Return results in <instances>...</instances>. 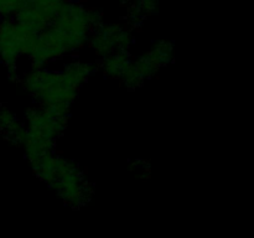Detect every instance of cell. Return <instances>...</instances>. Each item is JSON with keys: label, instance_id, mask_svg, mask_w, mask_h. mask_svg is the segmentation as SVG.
I'll return each instance as SVG.
<instances>
[{"label": "cell", "instance_id": "8992f818", "mask_svg": "<svg viewBox=\"0 0 254 238\" xmlns=\"http://www.w3.org/2000/svg\"><path fill=\"white\" fill-rule=\"evenodd\" d=\"M131 0H119V2H121L122 5H127L128 4V2H130Z\"/></svg>", "mask_w": 254, "mask_h": 238}, {"label": "cell", "instance_id": "5b68a950", "mask_svg": "<svg viewBox=\"0 0 254 238\" xmlns=\"http://www.w3.org/2000/svg\"><path fill=\"white\" fill-rule=\"evenodd\" d=\"M143 10L144 15H154L158 11L159 0H136Z\"/></svg>", "mask_w": 254, "mask_h": 238}, {"label": "cell", "instance_id": "3957f363", "mask_svg": "<svg viewBox=\"0 0 254 238\" xmlns=\"http://www.w3.org/2000/svg\"><path fill=\"white\" fill-rule=\"evenodd\" d=\"M66 0H27L24 6L34 11L46 26L52 24Z\"/></svg>", "mask_w": 254, "mask_h": 238}, {"label": "cell", "instance_id": "6da1fadb", "mask_svg": "<svg viewBox=\"0 0 254 238\" xmlns=\"http://www.w3.org/2000/svg\"><path fill=\"white\" fill-rule=\"evenodd\" d=\"M49 26L59 30L68 40L73 51L82 49L89 41L92 31L88 20V9L74 0L64 2L56 19Z\"/></svg>", "mask_w": 254, "mask_h": 238}, {"label": "cell", "instance_id": "277c9868", "mask_svg": "<svg viewBox=\"0 0 254 238\" xmlns=\"http://www.w3.org/2000/svg\"><path fill=\"white\" fill-rule=\"evenodd\" d=\"M148 55L158 64V67L165 66L173 59V45L170 42L159 41L154 45V47Z\"/></svg>", "mask_w": 254, "mask_h": 238}, {"label": "cell", "instance_id": "7a4b0ae2", "mask_svg": "<svg viewBox=\"0 0 254 238\" xmlns=\"http://www.w3.org/2000/svg\"><path fill=\"white\" fill-rule=\"evenodd\" d=\"M20 56L14 17H4L0 22V59L9 68V73L15 72L16 61Z\"/></svg>", "mask_w": 254, "mask_h": 238}]
</instances>
